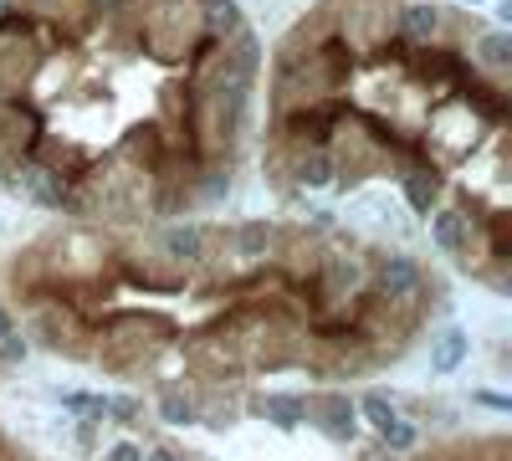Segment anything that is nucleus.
<instances>
[{"mask_svg": "<svg viewBox=\"0 0 512 461\" xmlns=\"http://www.w3.org/2000/svg\"><path fill=\"white\" fill-rule=\"evenodd\" d=\"M128 21H139V36L159 62H190V52L205 41L195 0H139V11Z\"/></svg>", "mask_w": 512, "mask_h": 461, "instance_id": "f257e3e1", "label": "nucleus"}, {"mask_svg": "<svg viewBox=\"0 0 512 461\" xmlns=\"http://www.w3.org/2000/svg\"><path fill=\"white\" fill-rule=\"evenodd\" d=\"M93 333H98V349L93 354L108 369H118V374H134L139 364H149L169 344V323H159V318H118V323L93 328Z\"/></svg>", "mask_w": 512, "mask_h": 461, "instance_id": "f03ea898", "label": "nucleus"}, {"mask_svg": "<svg viewBox=\"0 0 512 461\" xmlns=\"http://www.w3.org/2000/svg\"><path fill=\"white\" fill-rule=\"evenodd\" d=\"M451 26H456V16L441 0H400V11H395L400 47H441V41H451Z\"/></svg>", "mask_w": 512, "mask_h": 461, "instance_id": "7ed1b4c3", "label": "nucleus"}, {"mask_svg": "<svg viewBox=\"0 0 512 461\" xmlns=\"http://www.w3.org/2000/svg\"><path fill=\"white\" fill-rule=\"evenodd\" d=\"M36 318V344L41 349H52V354H88V339H93V328H82V318L72 313V303H36L31 308Z\"/></svg>", "mask_w": 512, "mask_h": 461, "instance_id": "20e7f679", "label": "nucleus"}, {"mask_svg": "<svg viewBox=\"0 0 512 461\" xmlns=\"http://www.w3.org/2000/svg\"><path fill=\"white\" fill-rule=\"evenodd\" d=\"M287 149V190H303V195H318V190H333L338 185V164L328 159L323 144H282Z\"/></svg>", "mask_w": 512, "mask_h": 461, "instance_id": "39448f33", "label": "nucleus"}, {"mask_svg": "<svg viewBox=\"0 0 512 461\" xmlns=\"http://www.w3.org/2000/svg\"><path fill=\"white\" fill-rule=\"evenodd\" d=\"M154 251H159V257H164L169 267L190 272V267L210 262V231H205L200 221H169V226H159Z\"/></svg>", "mask_w": 512, "mask_h": 461, "instance_id": "423d86ee", "label": "nucleus"}, {"mask_svg": "<svg viewBox=\"0 0 512 461\" xmlns=\"http://www.w3.org/2000/svg\"><path fill=\"white\" fill-rule=\"evenodd\" d=\"M308 421H313L328 441H338V446H354V436H359V410H354V400H349L344 390L308 395Z\"/></svg>", "mask_w": 512, "mask_h": 461, "instance_id": "0eeeda50", "label": "nucleus"}, {"mask_svg": "<svg viewBox=\"0 0 512 461\" xmlns=\"http://www.w3.org/2000/svg\"><path fill=\"white\" fill-rule=\"evenodd\" d=\"M395 164H400V195H405V205L415 216H431L441 205V190H446L436 159H395Z\"/></svg>", "mask_w": 512, "mask_h": 461, "instance_id": "6e6552de", "label": "nucleus"}, {"mask_svg": "<svg viewBox=\"0 0 512 461\" xmlns=\"http://www.w3.org/2000/svg\"><path fill=\"white\" fill-rule=\"evenodd\" d=\"M425 226H431V246L441 257H466V246L477 241V221L466 216L461 205H436V211L425 216Z\"/></svg>", "mask_w": 512, "mask_h": 461, "instance_id": "1a4fd4ad", "label": "nucleus"}, {"mask_svg": "<svg viewBox=\"0 0 512 461\" xmlns=\"http://www.w3.org/2000/svg\"><path fill=\"white\" fill-rule=\"evenodd\" d=\"M466 62H472V72H482L487 82H502V88H507V77H512V31H502V26L477 31Z\"/></svg>", "mask_w": 512, "mask_h": 461, "instance_id": "9d476101", "label": "nucleus"}, {"mask_svg": "<svg viewBox=\"0 0 512 461\" xmlns=\"http://www.w3.org/2000/svg\"><path fill=\"white\" fill-rule=\"evenodd\" d=\"M231 251L246 262H267L282 251V226L277 221H236L231 226Z\"/></svg>", "mask_w": 512, "mask_h": 461, "instance_id": "9b49d317", "label": "nucleus"}, {"mask_svg": "<svg viewBox=\"0 0 512 461\" xmlns=\"http://www.w3.org/2000/svg\"><path fill=\"white\" fill-rule=\"evenodd\" d=\"M200 385H180V380H169V385H159V405H154V415L164 426H200Z\"/></svg>", "mask_w": 512, "mask_h": 461, "instance_id": "f8f14e48", "label": "nucleus"}, {"mask_svg": "<svg viewBox=\"0 0 512 461\" xmlns=\"http://www.w3.org/2000/svg\"><path fill=\"white\" fill-rule=\"evenodd\" d=\"M251 415H262V421H272L277 431H297L308 426V395H287V390H267L251 400Z\"/></svg>", "mask_w": 512, "mask_h": 461, "instance_id": "ddd939ff", "label": "nucleus"}, {"mask_svg": "<svg viewBox=\"0 0 512 461\" xmlns=\"http://www.w3.org/2000/svg\"><path fill=\"white\" fill-rule=\"evenodd\" d=\"M200 6V31H205V41H231V36H241L251 21H246V11H241V0H195Z\"/></svg>", "mask_w": 512, "mask_h": 461, "instance_id": "4468645a", "label": "nucleus"}, {"mask_svg": "<svg viewBox=\"0 0 512 461\" xmlns=\"http://www.w3.org/2000/svg\"><path fill=\"white\" fill-rule=\"evenodd\" d=\"M466 359H472V339H466V328L446 323V328L431 333V369L436 374H456Z\"/></svg>", "mask_w": 512, "mask_h": 461, "instance_id": "2eb2a0df", "label": "nucleus"}, {"mask_svg": "<svg viewBox=\"0 0 512 461\" xmlns=\"http://www.w3.org/2000/svg\"><path fill=\"white\" fill-rule=\"evenodd\" d=\"M57 405L72 410L77 421H108V395H88V390H57Z\"/></svg>", "mask_w": 512, "mask_h": 461, "instance_id": "dca6fc26", "label": "nucleus"}, {"mask_svg": "<svg viewBox=\"0 0 512 461\" xmlns=\"http://www.w3.org/2000/svg\"><path fill=\"white\" fill-rule=\"evenodd\" d=\"M395 405H400V400H395V395H384V390H369L364 400H354V410H359V415H364V421L374 426V436H379V431H384V426H390V421H395V415H400Z\"/></svg>", "mask_w": 512, "mask_h": 461, "instance_id": "f3484780", "label": "nucleus"}, {"mask_svg": "<svg viewBox=\"0 0 512 461\" xmlns=\"http://www.w3.org/2000/svg\"><path fill=\"white\" fill-rule=\"evenodd\" d=\"M379 446H384V451H395V456H410V451L420 446V426L405 421V415H395V421L379 431Z\"/></svg>", "mask_w": 512, "mask_h": 461, "instance_id": "a211bd4d", "label": "nucleus"}, {"mask_svg": "<svg viewBox=\"0 0 512 461\" xmlns=\"http://www.w3.org/2000/svg\"><path fill=\"white\" fill-rule=\"evenodd\" d=\"M16 11H26V16H36V21H62L67 16V6H88V0H11ZM93 11V6H88Z\"/></svg>", "mask_w": 512, "mask_h": 461, "instance_id": "6ab92c4d", "label": "nucleus"}, {"mask_svg": "<svg viewBox=\"0 0 512 461\" xmlns=\"http://www.w3.org/2000/svg\"><path fill=\"white\" fill-rule=\"evenodd\" d=\"M108 421H118V426L144 421V400H139V395H118V400H108Z\"/></svg>", "mask_w": 512, "mask_h": 461, "instance_id": "aec40b11", "label": "nucleus"}, {"mask_svg": "<svg viewBox=\"0 0 512 461\" xmlns=\"http://www.w3.org/2000/svg\"><path fill=\"white\" fill-rule=\"evenodd\" d=\"M88 6H93L98 21H128L139 11V0H88Z\"/></svg>", "mask_w": 512, "mask_h": 461, "instance_id": "412c9836", "label": "nucleus"}, {"mask_svg": "<svg viewBox=\"0 0 512 461\" xmlns=\"http://www.w3.org/2000/svg\"><path fill=\"white\" fill-rule=\"evenodd\" d=\"M21 359H26V339H21V333L0 339V369H6V364H21Z\"/></svg>", "mask_w": 512, "mask_h": 461, "instance_id": "4be33fe9", "label": "nucleus"}, {"mask_svg": "<svg viewBox=\"0 0 512 461\" xmlns=\"http://www.w3.org/2000/svg\"><path fill=\"white\" fill-rule=\"evenodd\" d=\"M103 461H144V446L139 441H113Z\"/></svg>", "mask_w": 512, "mask_h": 461, "instance_id": "5701e85b", "label": "nucleus"}, {"mask_svg": "<svg viewBox=\"0 0 512 461\" xmlns=\"http://www.w3.org/2000/svg\"><path fill=\"white\" fill-rule=\"evenodd\" d=\"M144 461H185V451L169 441H154V446H144Z\"/></svg>", "mask_w": 512, "mask_h": 461, "instance_id": "b1692460", "label": "nucleus"}, {"mask_svg": "<svg viewBox=\"0 0 512 461\" xmlns=\"http://www.w3.org/2000/svg\"><path fill=\"white\" fill-rule=\"evenodd\" d=\"M472 405H487V410H512V400H507V395H497V390H472Z\"/></svg>", "mask_w": 512, "mask_h": 461, "instance_id": "393cba45", "label": "nucleus"}, {"mask_svg": "<svg viewBox=\"0 0 512 461\" xmlns=\"http://www.w3.org/2000/svg\"><path fill=\"white\" fill-rule=\"evenodd\" d=\"M359 461H400V456H395V451H384V446H374V451H364Z\"/></svg>", "mask_w": 512, "mask_h": 461, "instance_id": "a878e982", "label": "nucleus"}, {"mask_svg": "<svg viewBox=\"0 0 512 461\" xmlns=\"http://www.w3.org/2000/svg\"><path fill=\"white\" fill-rule=\"evenodd\" d=\"M466 6H472V11H477V6H487V0H466Z\"/></svg>", "mask_w": 512, "mask_h": 461, "instance_id": "bb28decb", "label": "nucleus"}, {"mask_svg": "<svg viewBox=\"0 0 512 461\" xmlns=\"http://www.w3.org/2000/svg\"><path fill=\"white\" fill-rule=\"evenodd\" d=\"M6 11H11V0H0V16H6Z\"/></svg>", "mask_w": 512, "mask_h": 461, "instance_id": "cd10ccee", "label": "nucleus"}]
</instances>
